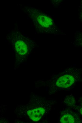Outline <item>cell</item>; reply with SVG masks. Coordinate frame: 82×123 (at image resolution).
<instances>
[{
	"label": "cell",
	"instance_id": "6da1fadb",
	"mask_svg": "<svg viewBox=\"0 0 82 123\" xmlns=\"http://www.w3.org/2000/svg\"><path fill=\"white\" fill-rule=\"evenodd\" d=\"M74 79L72 75H65L59 78L56 83V85L61 88H67L74 82Z\"/></svg>",
	"mask_w": 82,
	"mask_h": 123
},
{
	"label": "cell",
	"instance_id": "7a4b0ae2",
	"mask_svg": "<svg viewBox=\"0 0 82 123\" xmlns=\"http://www.w3.org/2000/svg\"><path fill=\"white\" fill-rule=\"evenodd\" d=\"M28 115L32 120L37 121L39 120L45 112V110L42 107L28 110L27 112Z\"/></svg>",
	"mask_w": 82,
	"mask_h": 123
},
{
	"label": "cell",
	"instance_id": "3957f363",
	"mask_svg": "<svg viewBox=\"0 0 82 123\" xmlns=\"http://www.w3.org/2000/svg\"><path fill=\"white\" fill-rule=\"evenodd\" d=\"M15 48L16 52L22 55L26 54L28 52V48L27 44L22 40L16 41L15 44Z\"/></svg>",
	"mask_w": 82,
	"mask_h": 123
},
{
	"label": "cell",
	"instance_id": "277c9868",
	"mask_svg": "<svg viewBox=\"0 0 82 123\" xmlns=\"http://www.w3.org/2000/svg\"><path fill=\"white\" fill-rule=\"evenodd\" d=\"M37 18L39 23L44 27H48L53 24L52 20L48 16L40 15Z\"/></svg>",
	"mask_w": 82,
	"mask_h": 123
},
{
	"label": "cell",
	"instance_id": "5b68a950",
	"mask_svg": "<svg viewBox=\"0 0 82 123\" xmlns=\"http://www.w3.org/2000/svg\"><path fill=\"white\" fill-rule=\"evenodd\" d=\"M60 122L61 123H74L75 122V120L72 115L65 114L61 118Z\"/></svg>",
	"mask_w": 82,
	"mask_h": 123
},
{
	"label": "cell",
	"instance_id": "8992f818",
	"mask_svg": "<svg viewBox=\"0 0 82 123\" xmlns=\"http://www.w3.org/2000/svg\"><path fill=\"white\" fill-rule=\"evenodd\" d=\"M80 112L81 114H82V109H81L80 110Z\"/></svg>",
	"mask_w": 82,
	"mask_h": 123
}]
</instances>
